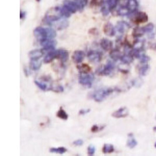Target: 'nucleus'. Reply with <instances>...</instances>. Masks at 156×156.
<instances>
[{
  "mask_svg": "<svg viewBox=\"0 0 156 156\" xmlns=\"http://www.w3.org/2000/svg\"><path fill=\"white\" fill-rule=\"evenodd\" d=\"M60 18H63V15H62V13H60L59 6L52 7V8L48 10V12L46 13L45 17H44V19H43V23L48 26H51L53 22L57 21V20H59Z\"/></svg>",
  "mask_w": 156,
  "mask_h": 156,
  "instance_id": "f257e3e1",
  "label": "nucleus"
},
{
  "mask_svg": "<svg viewBox=\"0 0 156 156\" xmlns=\"http://www.w3.org/2000/svg\"><path fill=\"white\" fill-rule=\"evenodd\" d=\"M115 92V89H99V90L94 91L90 94V98H93L96 102H102L104 99H106L109 95L112 94Z\"/></svg>",
  "mask_w": 156,
  "mask_h": 156,
  "instance_id": "f03ea898",
  "label": "nucleus"
},
{
  "mask_svg": "<svg viewBox=\"0 0 156 156\" xmlns=\"http://www.w3.org/2000/svg\"><path fill=\"white\" fill-rule=\"evenodd\" d=\"M115 69H116V65H115L114 62H107V64L105 66H101L100 68H98L96 73L98 75L108 76L112 74V72L115 71Z\"/></svg>",
  "mask_w": 156,
  "mask_h": 156,
  "instance_id": "7ed1b4c3",
  "label": "nucleus"
},
{
  "mask_svg": "<svg viewBox=\"0 0 156 156\" xmlns=\"http://www.w3.org/2000/svg\"><path fill=\"white\" fill-rule=\"evenodd\" d=\"M128 17H130V20L135 22L136 24H142V23L148 22V15L144 12L130 13V14L128 15Z\"/></svg>",
  "mask_w": 156,
  "mask_h": 156,
  "instance_id": "20e7f679",
  "label": "nucleus"
},
{
  "mask_svg": "<svg viewBox=\"0 0 156 156\" xmlns=\"http://www.w3.org/2000/svg\"><path fill=\"white\" fill-rule=\"evenodd\" d=\"M79 83L83 86H88L90 88L92 83L94 82V75L91 73H85V74H80L79 76Z\"/></svg>",
  "mask_w": 156,
  "mask_h": 156,
  "instance_id": "39448f33",
  "label": "nucleus"
},
{
  "mask_svg": "<svg viewBox=\"0 0 156 156\" xmlns=\"http://www.w3.org/2000/svg\"><path fill=\"white\" fill-rule=\"evenodd\" d=\"M41 46L43 47V51L44 52H49L51 50H54L55 46H56V42L54 39H46V40L40 42Z\"/></svg>",
  "mask_w": 156,
  "mask_h": 156,
  "instance_id": "423d86ee",
  "label": "nucleus"
},
{
  "mask_svg": "<svg viewBox=\"0 0 156 156\" xmlns=\"http://www.w3.org/2000/svg\"><path fill=\"white\" fill-rule=\"evenodd\" d=\"M88 58L93 64H98L102 58L101 52L97 51V50H91L88 52Z\"/></svg>",
  "mask_w": 156,
  "mask_h": 156,
  "instance_id": "0eeeda50",
  "label": "nucleus"
},
{
  "mask_svg": "<svg viewBox=\"0 0 156 156\" xmlns=\"http://www.w3.org/2000/svg\"><path fill=\"white\" fill-rule=\"evenodd\" d=\"M68 26H69L68 19H67V18H65V19L60 18V19L57 20V21L53 22L52 25H51V27H53V28L56 29V30H63V29H66Z\"/></svg>",
  "mask_w": 156,
  "mask_h": 156,
  "instance_id": "6e6552de",
  "label": "nucleus"
},
{
  "mask_svg": "<svg viewBox=\"0 0 156 156\" xmlns=\"http://www.w3.org/2000/svg\"><path fill=\"white\" fill-rule=\"evenodd\" d=\"M33 34H34V37H36L40 42H42V41L47 39L46 30L44 27H37V28H34V30H33Z\"/></svg>",
  "mask_w": 156,
  "mask_h": 156,
  "instance_id": "1a4fd4ad",
  "label": "nucleus"
},
{
  "mask_svg": "<svg viewBox=\"0 0 156 156\" xmlns=\"http://www.w3.org/2000/svg\"><path fill=\"white\" fill-rule=\"evenodd\" d=\"M49 80H44V79H37L34 80V84L42 91H49L51 89V85H49Z\"/></svg>",
  "mask_w": 156,
  "mask_h": 156,
  "instance_id": "9d476101",
  "label": "nucleus"
},
{
  "mask_svg": "<svg viewBox=\"0 0 156 156\" xmlns=\"http://www.w3.org/2000/svg\"><path fill=\"white\" fill-rule=\"evenodd\" d=\"M103 31L104 33L108 37H114L116 36V28H115V26L110 23V22H107L103 27Z\"/></svg>",
  "mask_w": 156,
  "mask_h": 156,
  "instance_id": "9b49d317",
  "label": "nucleus"
},
{
  "mask_svg": "<svg viewBox=\"0 0 156 156\" xmlns=\"http://www.w3.org/2000/svg\"><path fill=\"white\" fill-rule=\"evenodd\" d=\"M84 57H85L84 52L81 51V50H76V51L73 53V55H72L73 62L75 63V64H80V63H82Z\"/></svg>",
  "mask_w": 156,
  "mask_h": 156,
  "instance_id": "f8f14e48",
  "label": "nucleus"
},
{
  "mask_svg": "<svg viewBox=\"0 0 156 156\" xmlns=\"http://www.w3.org/2000/svg\"><path fill=\"white\" fill-rule=\"evenodd\" d=\"M63 5L66 6L72 14H74V13H76L78 11L77 5L74 2V0H64V1H63Z\"/></svg>",
  "mask_w": 156,
  "mask_h": 156,
  "instance_id": "ddd939ff",
  "label": "nucleus"
},
{
  "mask_svg": "<svg viewBox=\"0 0 156 156\" xmlns=\"http://www.w3.org/2000/svg\"><path fill=\"white\" fill-rule=\"evenodd\" d=\"M100 47L104 51H110L112 49V47H114V44L108 39H102L101 42H100Z\"/></svg>",
  "mask_w": 156,
  "mask_h": 156,
  "instance_id": "4468645a",
  "label": "nucleus"
},
{
  "mask_svg": "<svg viewBox=\"0 0 156 156\" xmlns=\"http://www.w3.org/2000/svg\"><path fill=\"white\" fill-rule=\"evenodd\" d=\"M128 114H129V111H128L127 107H121V108H119L118 110L115 111L114 114H112V117H114V118H117V119H121V118H125V117H127Z\"/></svg>",
  "mask_w": 156,
  "mask_h": 156,
  "instance_id": "2eb2a0df",
  "label": "nucleus"
},
{
  "mask_svg": "<svg viewBox=\"0 0 156 156\" xmlns=\"http://www.w3.org/2000/svg\"><path fill=\"white\" fill-rule=\"evenodd\" d=\"M54 58H57V50H51V51L47 52L46 55L44 56V63L45 64H49Z\"/></svg>",
  "mask_w": 156,
  "mask_h": 156,
  "instance_id": "dca6fc26",
  "label": "nucleus"
},
{
  "mask_svg": "<svg viewBox=\"0 0 156 156\" xmlns=\"http://www.w3.org/2000/svg\"><path fill=\"white\" fill-rule=\"evenodd\" d=\"M133 58H134V56H133L132 52L131 53H123L121 56V62L123 63V65H129L132 63Z\"/></svg>",
  "mask_w": 156,
  "mask_h": 156,
  "instance_id": "f3484780",
  "label": "nucleus"
},
{
  "mask_svg": "<svg viewBox=\"0 0 156 156\" xmlns=\"http://www.w3.org/2000/svg\"><path fill=\"white\" fill-rule=\"evenodd\" d=\"M57 58H58L62 63L67 62L68 58H69V52L65 49L57 50Z\"/></svg>",
  "mask_w": 156,
  "mask_h": 156,
  "instance_id": "a211bd4d",
  "label": "nucleus"
},
{
  "mask_svg": "<svg viewBox=\"0 0 156 156\" xmlns=\"http://www.w3.org/2000/svg\"><path fill=\"white\" fill-rule=\"evenodd\" d=\"M145 33H146V31H145L144 27L136 26V27H134V29L132 30V37H133V38H135V39H140V38H142V37L144 36Z\"/></svg>",
  "mask_w": 156,
  "mask_h": 156,
  "instance_id": "6ab92c4d",
  "label": "nucleus"
},
{
  "mask_svg": "<svg viewBox=\"0 0 156 156\" xmlns=\"http://www.w3.org/2000/svg\"><path fill=\"white\" fill-rule=\"evenodd\" d=\"M126 26H129V24H127V25H126V23H125V22H123V21L118 22V23H117V25L115 26V28H116V34L118 33L119 36H122V34L124 33V31H125Z\"/></svg>",
  "mask_w": 156,
  "mask_h": 156,
  "instance_id": "aec40b11",
  "label": "nucleus"
},
{
  "mask_svg": "<svg viewBox=\"0 0 156 156\" xmlns=\"http://www.w3.org/2000/svg\"><path fill=\"white\" fill-rule=\"evenodd\" d=\"M44 53L45 52L43 51V49H34V50H31L30 52L28 53L29 57H30V59H37V58H41V57L44 55Z\"/></svg>",
  "mask_w": 156,
  "mask_h": 156,
  "instance_id": "412c9836",
  "label": "nucleus"
},
{
  "mask_svg": "<svg viewBox=\"0 0 156 156\" xmlns=\"http://www.w3.org/2000/svg\"><path fill=\"white\" fill-rule=\"evenodd\" d=\"M127 7L130 13L136 12L137 8H138V1H137V0H129V1H128Z\"/></svg>",
  "mask_w": 156,
  "mask_h": 156,
  "instance_id": "4be33fe9",
  "label": "nucleus"
},
{
  "mask_svg": "<svg viewBox=\"0 0 156 156\" xmlns=\"http://www.w3.org/2000/svg\"><path fill=\"white\" fill-rule=\"evenodd\" d=\"M41 66H42V62H41L40 58L31 59L30 63H29V67H30V69H32L33 71H38L41 68Z\"/></svg>",
  "mask_w": 156,
  "mask_h": 156,
  "instance_id": "5701e85b",
  "label": "nucleus"
},
{
  "mask_svg": "<svg viewBox=\"0 0 156 156\" xmlns=\"http://www.w3.org/2000/svg\"><path fill=\"white\" fill-rule=\"evenodd\" d=\"M149 71V65L148 64H143L140 63V66H138V72H140L141 76H145Z\"/></svg>",
  "mask_w": 156,
  "mask_h": 156,
  "instance_id": "b1692460",
  "label": "nucleus"
},
{
  "mask_svg": "<svg viewBox=\"0 0 156 156\" xmlns=\"http://www.w3.org/2000/svg\"><path fill=\"white\" fill-rule=\"evenodd\" d=\"M121 56H122V53H121L120 49L116 48V49H112L110 52V58L112 60H118V59H121Z\"/></svg>",
  "mask_w": 156,
  "mask_h": 156,
  "instance_id": "393cba45",
  "label": "nucleus"
},
{
  "mask_svg": "<svg viewBox=\"0 0 156 156\" xmlns=\"http://www.w3.org/2000/svg\"><path fill=\"white\" fill-rule=\"evenodd\" d=\"M77 69H78V71L80 72V74H85V73H90L91 71V69L90 67L88 66V65H85V64H77Z\"/></svg>",
  "mask_w": 156,
  "mask_h": 156,
  "instance_id": "a878e982",
  "label": "nucleus"
},
{
  "mask_svg": "<svg viewBox=\"0 0 156 156\" xmlns=\"http://www.w3.org/2000/svg\"><path fill=\"white\" fill-rule=\"evenodd\" d=\"M45 30L47 39H54L56 37V29H54L53 27H46Z\"/></svg>",
  "mask_w": 156,
  "mask_h": 156,
  "instance_id": "bb28decb",
  "label": "nucleus"
},
{
  "mask_svg": "<svg viewBox=\"0 0 156 156\" xmlns=\"http://www.w3.org/2000/svg\"><path fill=\"white\" fill-rule=\"evenodd\" d=\"M74 2L77 5L78 11H83V8L88 5L89 0H74Z\"/></svg>",
  "mask_w": 156,
  "mask_h": 156,
  "instance_id": "cd10ccee",
  "label": "nucleus"
},
{
  "mask_svg": "<svg viewBox=\"0 0 156 156\" xmlns=\"http://www.w3.org/2000/svg\"><path fill=\"white\" fill-rule=\"evenodd\" d=\"M144 47H145L144 41H141L140 39H136V42H135L134 45H133V49L143 51V50H144Z\"/></svg>",
  "mask_w": 156,
  "mask_h": 156,
  "instance_id": "c85d7f7f",
  "label": "nucleus"
},
{
  "mask_svg": "<svg viewBox=\"0 0 156 156\" xmlns=\"http://www.w3.org/2000/svg\"><path fill=\"white\" fill-rule=\"evenodd\" d=\"M136 145H137L136 140L133 137L132 134H129V136H128V141H127V147H129V148L132 149V148H134Z\"/></svg>",
  "mask_w": 156,
  "mask_h": 156,
  "instance_id": "c756f323",
  "label": "nucleus"
},
{
  "mask_svg": "<svg viewBox=\"0 0 156 156\" xmlns=\"http://www.w3.org/2000/svg\"><path fill=\"white\" fill-rule=\"evenodd\" d=\"M102 151H103L104 154H109V153H112L115 151V148L112 145L110 144H105L102 148Z\"/></svg>",
  "mask_w": 156,
  "mask_h": 156,
  "instance_id": "7c9ffc66",
  "label": "nucleus"
},
{
  "mask_svg": "<svg viewBox=\"0 0 156 156\" xmlns=\"http://www.w3.org/2000/svg\"><path fill=\"white\" fill-rule=\"evenodd\" d=\"M110 12H111V10H110V7H109L108 3L104 2V4L101 6V13H102V15H103V16H108L109 13H110Z\"/></svg>",
  "mask_w": 156,
  "mask_h": 156,
  "instance_id": "2f4dec72",
  "label": "nucleus"
},
{
  "mask_svg": "<svg viewBox=\"0 0 156 156\" xmlns=\"http://www.w3.org/2000/svg\"><path fill=\"white\" fill-rule=\"evenodd\" d=\"M59 8H60V13H62V15H63V18H67V19H68L69 17H71L72 13L70 12L66 6L62 5V6H59Z\"/></svg>",
  "mask_w": 156,
  "mask_h": 156,
  "instance_id": "473e14b6",
  "label": "nucleus"
},
{
  "mask_svg": "<svg viewBox=\"0 0 156 156\" xmlns=\"http://www.w3.org/2000/svg\"><path fill=\"white\" fill-rule=\"evenodd\" d=\"M118 14L120 15V16L125 17V16H128V15L130 14V12H129V10H128L127 6H121L118 11Z\"/></svg>",
  "mask_w": 156,
  "mask_h": 156,
  "instance_id": "72a5a7b5",
  "label": "nucleus"
},
{
  "mask_svg": "<svg viewBox=\"0 0 156 156\" xmlns=\"http://www.w3.org/2000/svg\"><path fill=\"white\" fill-rule=\"evenodd\" d=\"M51 153H57V154H64L67 152V149L64 147H59V148H51L50 149Z\"/></svg>",
  "mask_w": 156,
  "mask_h": 156,
  "instance_id": "f704fd0d",
  "label": "nucleus"
},
{
  "mask_svg": "<svg viewBox=\"0 0 156 156\" xmlns=\"http://www.w3.org/2000/svg\"><path fill=\"white\" fill-rule=\"evenodd\" d=\"M57 117L59 119H62V120H68V114L63 108H60L57 111Z\"/></svg>",
  "mask_w": 156,
  "mask_h": 156,
  "instance_id": "c9c22d12",
  "label": "nucleus"
},
{
  "mask_svg": "<svg viewBox=\"0 0 156 156\" xmlns=\"http://www.w3.org/2000/svg\"><path fill=\"white\" fill-rule=\"evenodd\" d=\"M106 2L108 3L111 11H114L117 7V5H119V0H106Z\"/></svg>",
  "mask_w": 156,
  "mask_h": 156,
  "instance_id": "e433bc0d",
  "label": "nucleus"
},
{
  "mask_svg": "<svg viewBox=\"0 0 156 156\" xmlns=\"http://www.w3.org/2000/svg\"><path fill=\"white\" fill-rule=\"evenodd\" d=\"M145 31H146L147 34H149V33H153L154 32V25L152 23H148L146 26L144 27Z\"/></svg>",
  "mask_w": 156,
  "mask_h": 156,
  "instance_id": "4c0bfd02",
  "label": "nucleus"
},
{
  "mask_svg": "<svg viewBox=\"0 0 156 156\" xmlns=\"http://www.w3.org/2000/svg\"><path fill=\"white\" fill-rule=\"evenodd\" d=\"M51 90L55 93H62L64 92V88L60 84H53L51 85Z\"/></svg>",
  "mask_w": 156,
  "mask_h": 156,
  "instance_id": "58836bf2",
  "label": "nucleus"
},
{
  "mask_svg": "<svg viewBox=\"0 0 156 156\" xmlns=\"http://www.w3.org/2000/svg\"><path fill=\"white\" fill-rule=\"evenodd\" d=\"M104 0H92L91 1V5L93 6H102L104 4Z\"/></svg>",
  "mask_w": 156,
  "mask_h": 156,
  "instance_id": "ea45409f",
  "label": "nucleus"
},
{
  "mask_svg": "<svg viewBox=\"0 0 156 156\" xmlns=\"http://www.w3.org/2000/svg\"><path fill=\"white\" fill-rule=\"evenodd\" d=\"M96 152V147L91 145V146L88 147V154L89 155H94V153Z\"/></svg>",
  "mask_w": 156,
  "mask_h": 156,
  "instance_id": "a19ab883",
  "label": "nucleus"
},
{
  "mask_svg": "<svg viewBox=\"0 0 156 156\" xmlns=\"http://www.w3.org/2000/svg\"><path fill=\"white\" fill-rule=\"evenodd\" d=\"M102 128L103 127H99V126H97V125H94L91 130H92V132H97V131H100Z\"/></svg>",
  "mask_w": 156,
  "mask_h": 156,
  "instance_id": "79ce46f5",
  "label": "nucleus"
},
{
  "mask_svg": "<svg viewBox=\"0 0 156 156\" xmlns=\"http://www.w3.org/2000/svg\"><path fill=\"white\" fill-rule=\"evenodd\" d=\"M73 144L75 145V146H81V145L83 144V141L82 140H76L73 142Z\"/></svg>",
  "mask_w": 156,
  "mask_h": 156,
  "instance_id": "37998d69",
  "label": "nucleus"
},
{
  "mask_svg": "<svg viewBox=\"0 0 156 156\" xmlns=\"http://www.w3.org/2000/svg\"><path fill=\"white\" fill-rule=\"evenodd\" d=\"M88 112H90V109H81V110H79V115H85L88 114Z\"/></svg>",
  "mask_w": 156,
  "mask_h": 156,
  "instance_id": "c03bdc74",
  "label": "nucleus"
},
{
  "mask_svg": "<svg viewBox=\"0 0 156 156\" xmlns=\"http://www.w3.org/2000/svg\"><path fill=\"white\" fill-rule=\"evenodd\" d=\"M25 17H26V13L24 12V11H21V12H20V18L23 20V19H25Z\"/></svg>",
  "mask_w": 156,
  "mask_h": 156,
  "instance_id": "a18cd8bd",
  "label": "nucleus"
},
{
  "mask_svg": "<svg viewBox=\"0 0 156 156\" xmlns=\"http://www.w3.org/2000/svg\"><path fill=\"white\" fill-rule=\"evenodd\" d=\"M153 130H154V131H156V127H154V128H153Z\"/></svg>",
  "mask_w": 156,
  "mask_h": 156,
  "instance_id": "49530a36",
  "label": "nucleus"
},
{
  "mask_svg": "<svg viewBox=\"0 0 156 156\" xmlns=\"http://www.w3.org/2000/svg\"><path fill=\"white\" fill-rule=\"evenodd\" d=\"M37 1H41V0H37Z\"/></svg>",
  "mask_w": 156,
  "mask_h": 156,
  "instance_id": "de8ad7c7",
  "label": "nucleus"
},
{
  "mask_svg": "<svg viewBox=\"0 0 156 156\" xmlns=\"http://www.w3.org/2000/svg\"><path fill=\"white\" fill-rule=\"evenodd\" d=\"M155 148H156V143H155Z\"/></svg>",
  "mask_w": 156,
  "mask_h": 156,
  "instance_id": "09e8293b",
  "label": "nucleus"
}]
</instances>
